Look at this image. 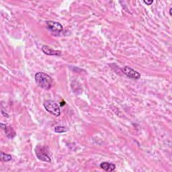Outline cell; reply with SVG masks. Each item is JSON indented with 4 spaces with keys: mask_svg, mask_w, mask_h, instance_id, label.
Returning <instances> with one entry per match:
<instances>
[{
    "mask_svg": "<svg viewBox=\"0 0 172 172\" xmlns=\"http://www.w3.org/2000/svg\"><path fill=\"white\" fill-rule=\"evenodd\" d=\"M35 82L38 87L43 90H49L52 85V79L48 74L43 72H38L35 75Z\"/></svg>",
    "mask_w": 172,
    "mask_h": 172,
    "instance_id": "6da1fadb",
    "label": "cell"
},
{
    "mask_svg": "<svg viewBox=\"0 0 172 172\" xmlns=\"http://www.w3.org/2000/svg\"><path fill=\"white\" fill-rule=\"evenodd\" d=\"M43 106L45 108V110L49 113L54 115L55 116H59L61 114L60 106L58 105L56 102L51 100V99H47L45 100L43 103Z\"/></svg>",
    "mask_w": 172,
    "mask_h": 172,
    "instance_id": "7a4b0ae2",
    "label": "cell"
},
{
    "mask_svg": "<svg viewBox=\"0 0 172 172\" xmlns=\"http://www.w3.org/2000/svg\"><path fill=\"white\" fill-rule=\"evenodd\" d=\"M100 167L106 171H113L116 169V165L114 164L108 162L102 163L100 164Z\"/></svg>",
    "mask_w": 172,
    "mask_h": 172,
    "instance_id": "52a82bcc",
    "label": "cell"
},
{
    "mask_svg": "<svg viewBox=\"0 0 172 172\" xmlns=\"http://www.w3.org/2000/svg\"><path fill=\"white\" fill-rule=\"evenodd\" d=\"M144 3L147 5H150L153 3V1H144Z\"/></svg>",
    "mask_w": 172,
    "mask_h": 172,
    "instance_id": "30bf717a",
    "label": "cell"
},
{
    "mask_svg": "<svg viewBox=\"0 0 172 172\" xmlns=\"http://www.w3.org/2000/svg\"><path fill=\"white\" fill-rule=\"evenodd\" d=\"M47 28L52 32H60L63 30V26L59 22L53 21H47L46 22Z\"/></svg>",
    "mask_w": 172,
    "mask_h": 172,
    "instance_id": "5b68a950",
    "label": "cell"
},
{
    "mask_svg": "<svg viewBox=\"0 0 172 172\" xmlns=\"http://www.w3.org/2000/svg\"><path fill=\"white\" fill-rule=\"evenodd\" d=\"M171 10H172V8L171 7L170 8V16H171L172 14H171Z\"/></svg>",
    "mask_w": 172,
    "mask_h": 172,
    "instance_id": "4fadbf2b",
    "label": "cell"
},
{
    "mask_svg": "<svg viewBox=\"0 0 172 172\" xmlns=\"http://www.w3.org/2000/svg\"><path fill=\"white\" fill-rule=\"evenodd\" d=\"M67 131V129L65 126H57L55 127V132L57 133H63Z\"/></svg>",
    "mask_w": 172,
    "mask_h": 172,
    "instance_id": "9c48e42d",
    "label": "cell"
},
{
    "mask_svg": "<svg viewBox=\"0 0 172 172\" xmlns=\"http://www.w3.org/2000/svg\"><path fill=\"white\" fill-rule=\"evenodd\" d=\"M35 153L36 155H37V158L40 161H43L44 162H51V159L50 157L47 155L45 151H44V149L43 147H37L35 149Z\"/></svg>",
    "mask_w": 172,
    "mask_h": 172,
    "instance_id": "3957f363",
    "label": "cell"
},
{
    "mask_svg": "<svg viewBox=\"0 0 172 172\" xmlns=\"http://www.w3.org/2000/svg\"><path fill=\"white\" fill-rule=\"evenodd\" d=\"M123 71L127 77H129L131 79L137 80L141 77V75L138 73L137 71L134 70V69L129 67L126 66L125 67H124Z\"/></svg>",
    "mask_w": 172,
    "mask_h": 172,
    "instance_id": "277c9868",
    "label": "cell"
},
{
    "mask_svg": "<svg viewBox=\"0 0 172 172\" xmlns=\"http://www.w3.org/2000/svg\"><path fill=\"white\" fill-rule=\"evenodd\" d=\"M1 129H2L3 130H5V129H6V127H7V126H5V124H4L3 123H1Z\"/></svg>",
    "mask_w": 172,
    "mask_h": 172,
    "instance_id": "8fae6325",
    "label": "cell"
},
{
    "mask_svg": "<svg viewBox=\"0 0 172 172\" xmlns=\"http://www.w3.org/2000/svg\"><path fill=\"white\" fill-rule=\"evenodd\" d=\"M42 51L44 54L47 55H51V56H59V55H61V51L52 49L46 45L43 46Z\"/></svg>",
    "mask_w": 172,
    "mask_h": 172,
    "instance_id": "8992f818",
    "label": "cell"
},
{
    "mask_svg": "<svg viewBox=\"0 0 172 172\" xmlns=\"http://www.w3.org/2000/svg\"><path fill=\"white\" fill-rule=\"evenodd\" d=\"M62 102H63V103H62L61 104V106H63V105H64V104H65V102H64V101H63Z\"/></svg>",
    "mask_w": 172,
    "mask_h": 172,
    "instance_id": "7c38bea8",
    "label": "cell"
},
{
    "mask_svg": "<svg viewBox=\"0 0 172 172\" xmlns=\"http://www.w3.org/2000/svg\"><path fill=\"white\" fill-rule=\"evenodd\" d=\"M1 161L2 162H9L11 159H12V155H8L6 153H4L1 152Z\"/></svg>",
    "mask_w": 172,
    "mask_h": 172,
    "instance_id": "ba28073f",
    "label": "cell"
}]
</instances>
